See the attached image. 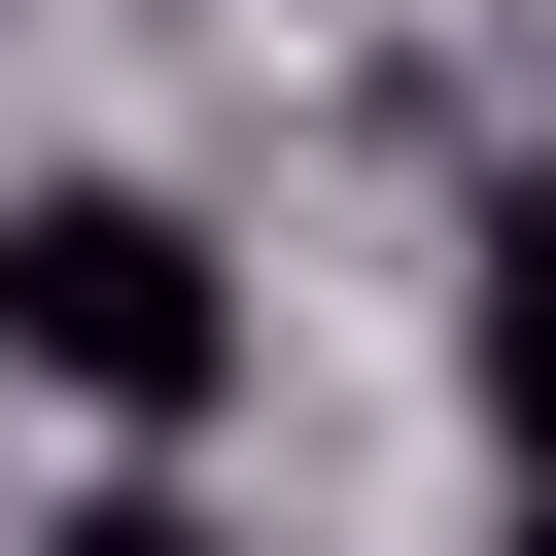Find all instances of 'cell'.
<instances>
[{
    "label": "cell",
    "mask_w": 556,
    "mask_h": 556,
    "mask_svg": "<svg viewBox=\"0 0 556 556\" xmlns=\"http://www.w3.org/2000/svg\"><path fill=\"white\" fill-rule=\"evenodd\" d=\"M521 556H556V486H521Z\"/></svg>",
    "instance_id": "4"
},
{
    "label": "cell",
    "mask_w": 556,
    "mask_h": 556,
    "mask_svg": "<svg viewBox=\"0 0 556 556\" xmlns=\"http://www.w3.org/2000/svg\"><path fill=\"white\" fill-rule=\"evenodd\" d=\"M486 452L556 486V174H486Z\"/></svg>",
    "instance_id": "2"
},
{
    "label": "cell",
    "mask_w": 556,
    "mask_h": 556,
    "mask_svg": "<svg viewBox=\"0 0 556 556\" xmlns=\"http://www.w3.org/2000/svg\"><path fill=\"white\" fill-rule=\"evenodd\" d=\"M0 382H70V417H208V382H243V278H208V208H139V174H35V208H0Z\"/></svg>",
    "instance_id": "1"
},
{
    "label": "cell",
    "mask_w": 556,
    "mask_h": 556,
    "mask_svg": "<svg viewBox=\"0 0 556 556\" xmlns=\"http://www.w3.org/2000/svg\"><path fill=\"white\" fill-rule=\"evenodd\" d=\"M35 556H243V521H208V486H104V521H35Z\"/></svg>",
    "instance_id": "3"
}]
</instances>
